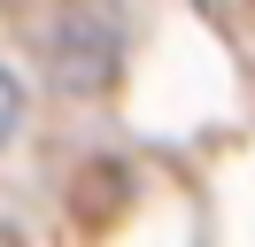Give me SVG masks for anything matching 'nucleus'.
Segmentation results:
<instances>
[{
	"mask_svg": "<svg viewBox=\"0 0 255 247\" xmlns=\"http://www.w3.org/2000/svg\"><path fill=\"white\" fill-rule=\"evenodd\" d=\"M16 124H23V85H16L8 70H0V147L16 139Z\"/></svg>",
	"mask_w": 255,
	"mask_h": 247,
	"instance_id": "1",
	"label": "nucleus"
}]
</instances>
